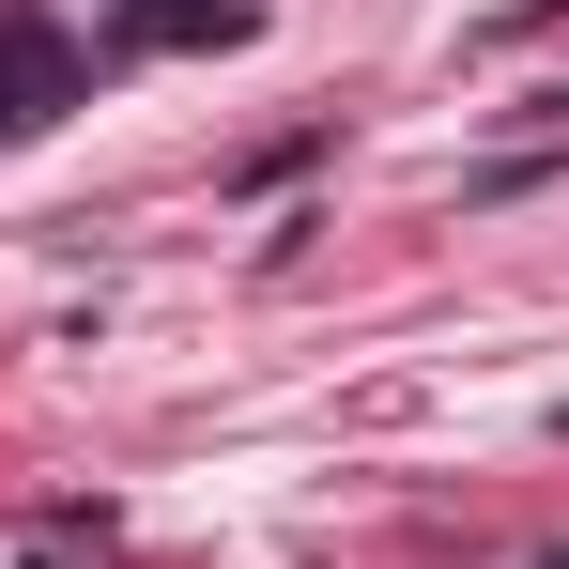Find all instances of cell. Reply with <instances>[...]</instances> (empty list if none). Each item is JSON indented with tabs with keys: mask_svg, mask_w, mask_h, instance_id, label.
Listing matches in <instances>:
<instances>
[{
	"mask_svg": "<svg viewBox=\"0 0 569 569\" xmlns=\"http://www.w3.org/2000/svg\"><path fill=\"white\" fill-rule=\"evenodd\" d=\"M247 31H262V0H123V31H108V47H139V62H154V47H247Z\"/></svg>",
	"mask_w": 569,
	"mask_h": 569,
	"instance_id": "1",
	"label": "cell"
},
{
	"mask_svg": "<svg viewBox=\"0 0 569 569\" xmlns=\"http://www.w3.org/2000/svg\"><path fill=\"white\" fill-rule=\"evenodd\" d=\"M62 93H78V62H62L47 31H0V139H31Z\"/></svg>",
	"mask_w": 569,
	"mask_h": 569,
	"instance_id": "2",
	"label": "cell"
},
{
	"mask_svg": "<svg viewBox=\"0 0 569 569\" xmlns=\"http://www.w3.org/2000/svg\"><path fill=\"white\" fill-rule=\"evenodd\" d=\"M539 569H569V555H539Z\"/></svg>",
	"mask_w": 569,
	"mask_h": 569,
	"instance_id": "3",
	"label": "cell"
},
{
	"mask_svg": "<svg viewBox=\"0 0 569 569\" xmlns=\"http://www.w3.org/2000/svg\"><path fill=\"white\" fill-rule=\"evenodd\" d=\"M555 431H569V416H555Z\"/></svg>",
	"mask_w": 569,
	"mask_h": 569,
	"instance_id": "4",
	"label": "cell"
}]
</instances>
